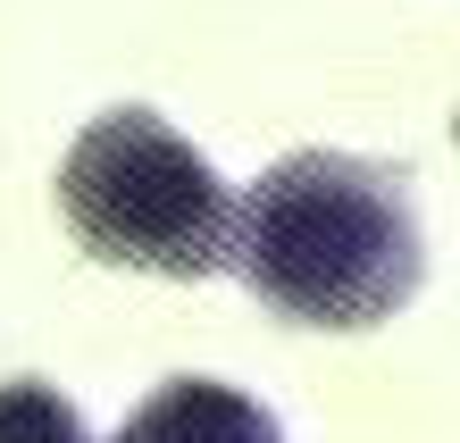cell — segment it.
I'll use <instances>...</instances> for the list:
<instances>
[{"label":"cell","instance_id":"cell-1","mask_svg":"<svg viewBox=\"0 0 460 443\" xmlns=\"http://www.w3.org/2000/svg\"><path fill=\"white\" fill-rule=\"evenodd\" d=\"M234 268L293 326H360L394 318L419 293V217L402 168L351 151H293L234 201Z\"/></svg>","mask_w":460,"mask_h":443},{"label":"cell","instance_id":"cell-2","mask_svg":"<svg viewBox=\"0 0 460 443\" xmlns=\"http://www.w3.org/2000/svg\"><path fill=\"white\" fill-rule=\"evenodd\" d=\"M59 217L93 260L151 276H209L234 260V201L218 168L151 109H110L59 159Z\"/></svg>","mask_w":460,"mask_h":443},{"label":"cell","instance_id":"cell-3","mask_svg":"<svg viewBox=\"0 0 460 443\" xmlns=\"http://www.w3.org/2000/svg\"><path fill=\"white\" fill-rule=\"evenodd\" d=\"M110 443H285V435H277V419H268L252 394L209 385V377H176V385H159Z\"/></svg>","mask_w":460,"mask_h":443},{"label":"cell","instance_id":"cell-4","mask_svg":"<svg viewBox=\"0 0 460 443\" xmlns=\"http://www.w3.org/2000/svg\"><path fill=\"white\" fill-rule=\"evenodd\" d=\"M0 443H93V435L50 385L17 377V385H0Z\"/></svg>","mask_w":460,"mask_h":443},{"label":"cell","instance_id":"cell-5","mask_svg":"<svg viewBox=\"0 0 460 443\" xmlns=\"http://www.w3.org/2000/svg\"><path fill=\"white\" fill-rule=\"evenodd\" d=\"M452 134H460V118H452Z\"/></svg>","mask_w":460,"mask_h":443}]
</instances>
